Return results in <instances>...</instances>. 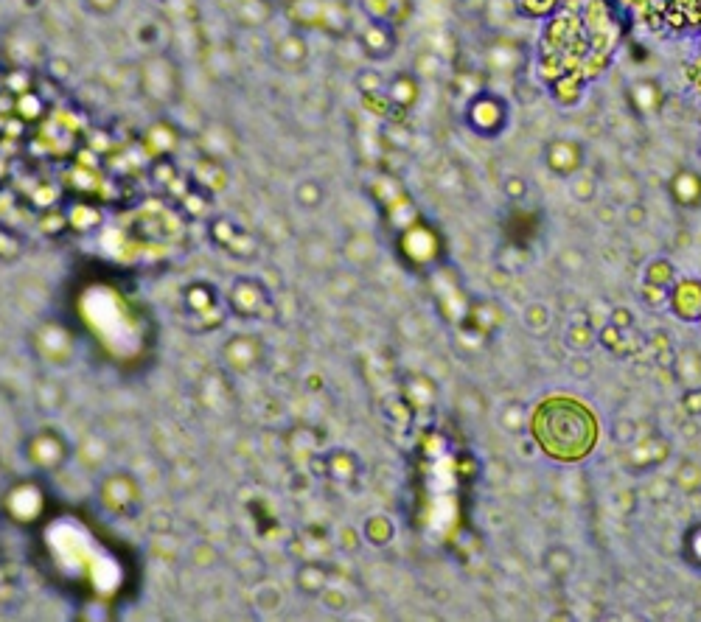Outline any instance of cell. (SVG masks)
I'll return each mask as SVG.
<instances>
[{
	"mask_svg": "<svg viewBox=\"0 0 701 622\" xmlns=\"http://www.w3.org/2000/svg\"><path fill=\"white\" fill-rule=\"evenodd\" d=\"M690 547H693V550H699V555H696V561H699V564H701V527H699V530H696V533H693V536H690Z\"/></svg>",
	"mask_w": 701,
	"mask_h": 622,
	"instance_id": "obj_44",
	"label": "cell"
},
{
	"mask_svg": "<svg viewBox=\"0 0 701 622\" xmlns=\"http://www.w3.org/2000/svg\"><path fill=\"white\" fill-rule=\"evenodd\" d=\"M31 351L37 354V359H43L45 365L54 368H65L71 365L76 356V340L68 331V326H62L57 320H45L40 326L31 331Z\"/></svg>",
	"mask_w": 701,
	"mask_h": 622,
	"instance_id": "obj_7",
	"label": "cell"
},
{
	"mask_svg": "<svg viewBox=\"0 0 701 622\" xmlns=\"http://www.w3.org/2000/svg\"><path fill=\"white\" fill-rule=\"evenodd\" d=\"M270 57L272 65L281 68L284 73H303L306 65H309V59H312V48H309V40L303 37L301 31L292 29L278 34L272 40Z\"/></svg>",
	"mask_w": 701,
	"mask_h": 622,
	"instance_id": "obj_11",
	"label": "cell"
},
{
	"mask_svg": "<svg viewBox=\"0 0 701 622\" xmlns=\"http://www.w3.org/2000/svg\"><path fill=\"white\" fill-rule=\"evenodd\" d=\"M79 3H82V9H85L87 15L93 17H113L124 6V0H79Z\"/></svg>",
	"mask_w": 701,
	"mask_h": 622,
	"instance_id": "obj_33",
	"label": "cell"
},
{
	"mask_svg": "<svg viewBox=\"0 0 701 622\" xmlns=\"http://www.w3.org/2000/svg\"><path fill=\"white\" fill-rule=\"evenodd\" d=\"M544 564H547V569L553 575H567L570 566H573V555L564 550V547H553V550L544 555Z\"/></svg>",
	"mask_w": 701,
	"mask_h": 622,
	"instance_id": "obj_32",
	"label": "cell"
},
{
	"mask_svg": "<svg viewBox=\"0 0 701 622\" xmlns=\"http://www.w3.org/2000/svg\"><path fill=\"white\" fill-rule=\"evenodd\" d=\"M359 45H362V54L371 59H387L396 48V37L387 26L385 20H376L371 17V23L365 29L359 31Z\"/></svg>",
	"mask_w": 701,
	"mask_h": 622,
	"instance_id": "obj_15",
	"label": "cell"
},
{
	"mask_svg": "<svg viewBox=\"0 0 701 622\" xmlns=\"http://www.w3.org/2000/svg\"><path fill=\"white\" fill-rule=\"evenodd\" d=\"M385 93L390 107H396V110H410V107H415L418 96H421V87H418V79H415L413 73H396V76L387 82Z\"/></svg>",
	"mask_w": 701,
	"mask_h": 622,
	"instance_id": "obj_21",
	"label": "cell"
},
{
	"mask_svg": "<svg viewBox=\"0 0 701 622\" xmlns=\"http://www.w3.org/2000/svg\"><path fill=\"white\" fill-rule=\"evenodd\" d=\"M570 180H573V183H570V188H573L575 199L589 202V197L595 194V177H592L589 171H575Z\"/></svg>",
	"mask_w": 701,
	"mask_h": 622,
	"instance_id": "obj_34",
	"label": "cell"
},
{
	"mask_svg": "<svg viewBox=\"0 0 701 622\" xmlns=\"http://www.w3.org/2000/svg\"><path fill=\"white\" fill-rule=\"evenodd\" d=\"M671 194L682 208H696L701 202V174L693 169H679L671 177Z\"/></svg>",
	"mask_w": 701,
	"mask_h": 622,
	"instance_id": "obj_23",
	"label": "cell"
},
{
	"mask_svg": "<svg viewBox=\"0 0 701 622\" xmlns=\"http://www.w3.org/2000/svg\"><path fill=\"white\" fill-rule=\"evenodd\" d=\"M643 300L648 306H662L668 300V289L654 286V283H643Z\"/></svg>",
	"mask_w": 701,
	"mask_h": 622,
	"instance_id": "obj_39",
	"label": "cell"
},
{
	"mask_svg": "<svg viewBox=\"0 0 701 622\" xmlns=\"http://www.w3.org/2000/svg\"><path fill=\"white\" fill-rule=\"evenodd\" d=\"M626 219H629V225L640 227L645 222V208L643 205H631L629 211H626Z\"/></svg>",
	"mask_w": 701,
	"mask_h": 622,
	"instance_id": "obj_42",
	"label": "cell"
},
{
	"mask_svg": "<svg viewBox=\"0 0 701 622\" xmlns=\"http://www.w3.org/2000/svg\"><path fill=\"white\" fill-rule=\"evenodd\" d=\"M315 466L320 468V477L331 480L334 485H357L362 477V460L351 449H329V452L315 454Z\"/></svg>",
	"mask_w": 701,
	"mask_h": 622,
	"instance_id": "obj_12",
	"label": "cell"
},
{
	"mask_svg": "<svg viewBox=\"0 0 701 622\" xmlns=\"http://www.w3.org/2000/svg\"><path fill=\"white\" fill-rule=\"evenodd\" d=\"M682 410L690 415V418H699L701 415V387H687L682 393Z\"/></svg>",
	"mask_w": 701,
	"mask_h": 622,
	"instance_id": "obj_37",
	"label": "cell"
},
{
	"mask_svg": "<svg viewBox=\"0 0 701 622\" xmlns=\"http://www.w3.org/2000/svg\"><path fill=\"white\" fill-rule=\"evenodd\" d=\"M29 253V236L17 227L0 222V267H12Z\"/></svg>",
	"mask_w": 701,
	"mask_h": 622,
	"instance_id": "obj_20",
	"label": "cell"
},
{
	"mask_svg": "<svg viewBox=\"0 0 701 622\" xmlns=\"http://www.w3.org/2000/svg\"><path fill=\"white\" fill-rule=\"evenodd\" d=\"M401 247H404L407 258L427 261V258H432L430 250L435 247V239H432L430 230H424V227H407V233L401 236Z\"/></svg>",
	"mask_w": 701,
	"mask_h": 622,
	"instance_id": "obj_24",
	"label": "cell"
},
{
	"mask_svg": "<svg viewBox=\"0 0 701 622\" xmlns=\"http://www.w3.org/2000/svg\"><path fill=\"white\" fill-rule=\"evenodd\" d=\"M629 99L631 107L640 115H657L659 110H662L665 93H662V87H659V82H654V79H640V82L631 85Z\"/></svg>",
	"mask_w": 701,
	"mask_h": 622,
	"instance_id": "obj_19",
	"label": "cell"
},
{
	"mask_svg": "<svg viewBox=\"0 0 701 622\" xmlns=\"http://www.w3.org/2000/svg\"><path fill=\"white\" fill-rule=\"evenodd\" d=\"M155 3H160V6H166V3H169V0H155Z\"/></svg>",
	"mask_w": 701,
	"mask_h": 622,
	"instance_id": "obj_47",
	"label": "cell"
},
{
	"mask_svg": "<svg viewBox=\"0 0 701 622\" xmlns=\"http://www.w3.org/2000/svg\"><path fill=\"white\" fill-rule=\"evenodd\" d=\"M623 334L626 331H620L617 326H603L601 328V342H603V348H609V351H615V354H623Z\"/></svg>",
	"mask_w": 701,
	"mask_h": 622,
	"instance_id": "obj_36",
	"label": "cell"
},
{
	"mask_svg": "<svg viewBox=\"0 0 701 622\" xmlns=\"http://www.w3.org/2000/svg\"><path fill=\"white\" fill-rule=\"evenodd\" d=\"M648 29L662 34L701 31V0H620Z\"/></svg>",
	"mask_w": 701,
	"mask_h": 622,
	"instance_id": "obj_2",
	"label": "cell"
},
{
	"mask_svg": "<svg viewBox=\"0 0 701 622\" xmlns=\"http://www.w3.org/2000/svg\"><path fill=\"white\" fill-rule=\"evenodd\" d=\"M673 485L687 496H696L701 491V466L693 463V460H685L682 466L676 468V477H673Z\"/></svg>",
	"mask_w": 701,
	"mask_h": 622,
	"instance_id": "obj_28",
	"label": "cell"
},
{
	"mask_svg": "<svg viewBox=\"0 0 701 622\" xmlns=\"http://www.w3.org/2000/svg\"><path fill=\"white\" fill-rule=\"evenodd\" d=\"M191 180H194V185H200L202 191H208V194H219V191L228 185V169H225V160L205 155L200 163H197V169H194V174H191Z\"/></svg>",
	"mask_w": 701,
	"mask_h": 622,
	"instance_id": "obj_17",
	"label": "cell"
},
{
	"mask_svg": "<svg viewBox=\"0 0 701 622\" xmlns=\"http://www.w3.org/2000/svg\"><path fill=\"white\" fill-rule=\"evenodd\" d=\"M502 188H505V194L511 199H522L525 197V191H528L525 180H519V177H508V180L502 183Z\"/></svg>",
	"mask_w": 701,
	"mask_h": 622,
	"instance_id": "obj_40",
	"label": "cell"
},
{
	"mask_svg": "<svg viewBox=\"0 0 701 622\" xmlns=\"http://www.w3.org/2000/svg\"><path fill=\"white\" fill-rule=\"evenodd\" d=\"M96 496H99V505L115 519H124V522H132L141 516L144 510V488L135 474L129 471H110L99 480V488H96Z\"/></svg>",
	"mask_w": 701,
	"mask_h": 622,
	"instance_id": "obj_5",
	"label": "cell"
},
{
	"mask_svg": "<svg viewBox=\"0 0 701 622\" xmlns=\"http://www.w3.org/2000/svg\"><path fill=\"white\" fill-rule=\"evenodd\" d=\"M609 323L620 328V331H629V328L634 326V314H631L626 306H615L612 314H609Z\"/></svg>",
	"mask_w": 701,
	"mask_h": 622,
	"instance_id": "obj_38",
	"label": "cell"
},
{
	"mask_svg": "<svg viewBox=\"0 0 701 622\" xmlns=\"http://www.w3.org/2000/svg\"><path fill=\"white\" fill-rule=\"evenodd\" d=\"M393 536H396V527L382 513H376V516H371L368 522L362 524V541H368L373 547H385V544L393 541Z\"/></svg>",
	"mask_w": 701,
	"mask_h": 622,
	"instance_id": "obj_25",
	"label": "cell"
},
{
	"mask_svg": "<svg viewBox=\"0 0 701 622\" xmlns=\"http://www.w3.org/2000/svg\"><path fill=\"white\" fill-rule=\"evenodd\" d=\"M547 323H550V311L544 309L542 303H530L528 309H525V326L530 331H544Z\"/></svg>",
	"mask_w": 701,
	"mask_h": 622,
	"instance_id": "obj_35",
	"label": "cell"
},
{
	"mask_svg": "<svg viewBox=\"0 0 701 622\" xmlns=\"http://www.w3.org/2000/svg\"><path fill=\"white\" fill-rule=\"evenodd\" d=\"M466 121L469 127L483 135V138H494L497 132H502L505 121H508V107L500 96H491V93H480L469 101L466 107Z\"/></svg>",
	"mask_w": 701,
	"mask_h": 622,
	"instance_id": "obj_10",
	"label": "cell"
},
{
	"mask_svg": "<svg viewBox=\"0 0 701 622\" xmlns=\"http://www.w3.org/2000/svg\"><path fill=\"white\" fill-rule=\"evenodd\" d=\"M357 90L362 93V99L368 101V104H373V101H385L387 107H390V101H387V79L382 76L379 71H373V68H368V71H362L357 76Z\"/></svg>",
	"mask_w": 701,
	"mask_h": 622,
	"instance_id": "obj_26",
	"label": "cell"
},
{
	"mask_svg": "<svg viewBox=\"0 0 701 622\" xmlns=\"http://www.w3.org/2000/svg\"><path fill=\"white\" fill-rule=\"evenodd\" d=\"M581 362H584V359H575L573 370H575V373H578V376H587L589 368H587V365H581Z\"/></svg>",
	"mask_w": 701,
	"mask_h": 622,
	"instance_id": "obj_45",
	"label": "cell"
},
{
	"mask_svg": "<svg viewBox=\"0 0 701 622\" xmlns=\"http://www.w3.org/2000/svg\"><path fill=\"white\" fill-rule=\"evenodd\" d=\"M228 311L236 320H253V323H267L275 317V297L267 283L256 275H239L233 278L225 292Z\"/></svg>",
	"mask_w": 701,
	"mask_h": 622,
	"instance_id": "obj_4",
	"label": "cell"
},
{
	"mask_svg": "<svg viewBox=\"0 0 701 622\" xmlns=\"http://www.w3.org/2000/svg\"><path fill=\"white\" fill-rule=\"evenodd\" d=\"M544 163L547 169L558 174V177H573L575 171H581L584 166V149L581 143L570 141V138H556L544 146Z\"/></svg>",
	"mask_w": 701,
	"mask_h": 622,
	"instance_id": "obj_14",
	"label": "cell"
},
{
	"mask_svg": "<svg viewBox=\"0 0 701 622\" xmlns=\"http://www.w3.org/2000/svg\"><path fill=\"white\" fill-rule=\"evenodd\" d=\"M295 589L303 597H323L331 589V572L323 561H303L295 569Z\"/></svg>",
	"mask_w": 701,
	"mask_h": 622,
	"instance_id": "obj_16",
	"label": "cell"
},
{
	"mask_svg": "<svg viewBox=\"0 0 701 622\" xmlns=\"http://www.w3.org/2000/svg\"><path fill=\"white\" fill-rule=\"evenodd\" d=\"M73 443L57 426L43 424L23 438V460L37 474H57L71 463Z\"/></svg>",
	"mask_w": 701,
	"mask_h": 622,
	"instance_id": "obj_3",
	"label": "cell"
},
{
	"mask_svg": "<svg viewBox=\"0 0 701 622\" xmlns=\"http://www.w3.org/2000/svg\"><path fill=\"white\" fill-rule=\"evenodd\" d=\"M183 311L188 320L200 323V331H214L225 323L228 317V300L225 292H219V286L208 281H191L183 289Z\"/></svg>",
	"mask_w": 701,
	"mask_h": 622,
	"instance_id": "obj_6",
	"label": "cell"
},
{
	"mask_svg": "<svg viewBox=\"0 0 701 622\" xmlns=\"http://www.w3.org/2000/svg\"><path fill=\"white\" fill-rule=\"evenodd\" d=\"M615 435H617V440L629 443V440L634 438V424H631V421H620V424H617Z\"/></svg>",
	"mask_w": 701,
	"mask_h": 622,
	"instance_id": "obj_43",
	"label": "cell"
},
{
	"mask_svg": "<svg viewBox=\"0 0 701 622\" xmlns=\"http://www.w3.org/2000/svg\"><path fill=\"white\" fill-rule=\"evenodd\" d=\"M676 379L687 387H701V354L687 348L676 359Z\"/></svg>",
	"mask_w": 701,
	"mask_h": 622,
	"instance_id": "obj_27",
	"label": "cell"
},
{
	"mask_svg": "<svg viewBox=\"0 0 701 622\" xmlns=\"http://www.w3.org/2000/svg\"><path fill=\"white\" fill-rule=\"evenodd\" d=\"M138 90L152 107L172 110L183 99V71L169 51H155L138 65Z\"/></svg>",
	"mask_w": 701,
	"mask_h": 622,
	"instance_id": "obj_1",
	"label": "cell"
},
{
	"mask_svg": "<svg viewBox=\"0 0 701 622\" xmlns=\"http://www.w3.org/2000/svg\"><path fill=\"white\" fill-rule=\"evenodd\" d=\"M144 146L152 157H172L174 149L180 146V132L169 121L160 118L144 132Z\"/></svg>",
	"mask_w": 701,
	"mask_h": 622,
	"instance_id": "obj_18",
	"label": "cell"
},
{
	"mask_svg": "<svg viewBox=\"0 0 701 622\" xmlns=\"http://www.w3.org/2000/svg\"><path fill=\"white\" fill-rule=\"evenodd\" d=\"M699 320H701V317H699Z\"/></svg>",
	"mask_w": 701,
	"mask_h": 622,
	"instance_id": "obj_48",
	"label": "cell"
},
{
	"mask_svg": "<svg viewBox=\"0 0 701 622\" xmlns=\"http://www.w3.org/2000/svg\"><path fill=\"white\" fill-rule=\"evenodd\" d=\"M645 283H654V286H662V289H673V283H676V272H673L671 261H665V258L651 261L648 269H645Z\"/></svg>",
	"mask_w": 701,
	"mask_h": 622,
	"instance_id": "obj_29",
	"label": "cell"
},
{
	"mask_svg": "<svg viewBox=\"0 0 701 622\" xmlns=\"http://www.w3.org/2000/svg\"><path fill=\"white\" fill-rule=\"evenodd\" d=\"M219 359L222 365L236 373V376H250L253 370H258L267 359V342L261 334H253V331H239L228 340L222 342L219 348Z\"/></svg>",
	"mask_w": 701,
	"mask_h": 622,
	"instance_id": "obj_8",
	"label": "cell"
},
{
	"mask_svg": "<svg viewBox=\"0 0 701 622\" xmlns=\"http://www.w3.org/2000/svg\"><path fill=\"white\" fill-rule=\"evenodd\" d=\"M502 424L508 426L511 432H516V429H522V410H516V407H511V410L502 412Z\"/></svg>",
	"mask_w": 701,
	"mask_h": 622,
	"instance_id": "obj_41",
	"label": "cell"
},
{
	"mask_svg": "<svg viewBox=\"0 0 701 622\" xmlns=\"http://www.w3.org/2000/svg\"><path fill=\"white\" fill-rule=\"evenodd\" d=\"M528 3H539V6H553V0H528Z\"/></svg>",
	"mask_w": 701,
	"mask_h": 622,
	"instance_id": "obj_46",
	"label": "cell"
},
{
	"mask_svg": "<svg viewBox=\"0 0 701 622\" xmlns=\"http://www.w3.org/2000/svg\"><path fill=\"white\" fill-rule=\"evenodd\" d=\"M564 340H567V345L575 348V351H587V348H592V342H595V334H592L589 323H584V320H573V326L567 328Z\"/></svg>",
	"mask_w": 701,
	"mask_h": 622,
	"instance_id": "obj_31",
	"label": "cell"
},
{
	"mask_svg": "<svg viewBox=\"0 0 701 622\" xmlns=\"http://www.w3.org/2000/svg\"><path fill=\"white\" fill-rule=\"evenodd\" d=\"M673 311L682 320H699L701 317V286L696 281L673 283Z\"/></svg>",
	"mask_w": 701,
	"mask_h": 622,
	"instance_id": "obj_22",
	"label": "cell"
},
{
	"mask_svg": "<svg viewBox=\"0 0 701 622\" xmlns=\"http://www.w3.org/2000/svg\"><path fill=\"white\" fill-rule=\"evenodd\" d=\"M208 233H211V241H214L219 250L236 255V258H250V255L256 253V241L250 236V230L239 225V222L228 219V216L211 219Z\"/></svg>",
	"mask_w": 701,
	"mask_h": 622,
	"instance_id": "obj_13",
	"label": "cell"
},
{
	"mask_svg": "<svg viewBox=\"0 0 701 622\" xmlns=\"http://www.w3.org/2000/svg\"><path fill=\"white\" fill-rule=\"evenodd\" d=\"M45 508H48V499H45V491L40 488V482H15L3 494V510L17 524H34L37 519H43Z\"/></svg>",
	"mask_w": 701,
	"mask_h": 622,
	"instance_id": "obj_9",
	"label": "cell"
},
{
	"mask_svg": "<svg viewBox=\"0 0 701 622\" xmlns=\"http://www.w3.org/2000/svg\"><path fill=\"white\" fill-rule=\"evenodd\" d=\"M323 197H326V194H323V185L317 183V180H303V183H298V188H295V199H298V205L306 208V211L320 208Z\"/></svg>",
	"mask_w": 701,
	"mask_h": 622,
	"instance_id": "obj_30",
	"label": "cell"
}]
</instances>
